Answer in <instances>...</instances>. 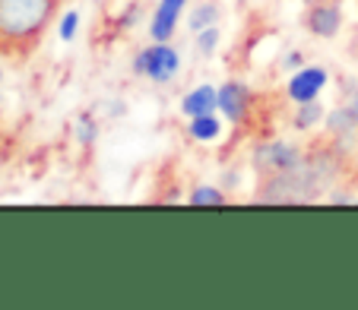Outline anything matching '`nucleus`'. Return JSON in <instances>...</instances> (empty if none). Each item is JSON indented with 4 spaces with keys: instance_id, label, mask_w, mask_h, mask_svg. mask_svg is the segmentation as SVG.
Returning a JSON list of instances; mask_svg holds the SVG:
<instances>
[{
    "instance_id": "f257e3e1",
    "label": "nucleus",
    "mask_w": 358,
    "mask_h": 310,
    "mask_svg": "<svg viewBox=\"0 0 358 310\" xmlns=\"http://www.w3.org/2000/svg\"><path fill=\"white\" fill-rule=\"evenodd\" d=\"M61 0H0V54L26 57L51 26Z\"/></svg>"
},
{
    "instance_id": "f03ea898",
    "label": "nucleus",
    "mask_w": 358,
    "mask_h": 310,
    "mask_svg": "<svg viewBox=\"0 0 358 310\" xmlns=\"http://www.w3.org/2000/svg\"><path fill=\"white\" fill-rule=\"evenodd\" d=\"M178 67H181L178 51L169 47L165 41H156L152 47H146V51L140 54V61H136V70L146 73L149 80H156V82H169L171 76L178 73Z\"/></svg>"
},
{
    "instance_id": "7ed1b4c3",
    "label": "nucleus",
    "mask_w": 358,
    "mask_h": 310,
    "mask_svg": "<svg viewBox=\"0 0 358 310\" xmlns=\"http://www.w3.org/2000/svg\"><path fill=\"white\" fill-rule=\"evenodd\" d=\"M301 165V152L285 142H270V146H260L257 149V168L264 175H279V171H289Z\"/></svg>"
},
{
    "instance_id": "20e7f679",
    "label": "nucleus",
    "mask_w": 358,
    "mask_h": 310,
    "mask_svg": "<svg viewBox=\"0 0 358 310\" xmlns=\"http://www.w3.org/2000/svg\"><path fill=\"white\" fill-rule=\"evenodd\" d=\"M324 82H327V73L320 67H304L301 73L292 76L289 95L298 101V105H301V101H314L317 98V92L324 89Z\"/></svg>"
},
{
    "instance_id": "39448f33",
    "label": "nucleus",
    "mask_w": 358,
    "mask_h": 310,
    "mask_svg": "<svg viewBox=\"0 0 358 310\" xmlns=\"http://www.w3.org/2000/svg\"><path fill=\"white\" fill-rule=\"evenodd\" d=\"M248 101H250V95L241 82H225V86L219 89V108H222V115L229 117L231 124H238L248 115Z\"/></svg>"
},
{
    "instance_id": "423d86ee",
    "label": "nucleus",
    "mask_w": 358,
    "mask_h": 310,
    "mask_svg": "<svg viewBox=\"0 0 358 310\" xmlns=\"http://www.w3.org/2000/svg\"><path fill=\"white\" fill-rule=\"evenodd\" d=\"M184 0H159L156 13H152V38L156 41H169L171 32L178 26V16H181Z\"/></svg>"
},
{
    "instance_id": "0eeeda50",
    "label": "nucleus",
    "mask_w": 358,
    "mask_h": 310,
    "mask_svg": "<svg viewBox=\"0 0 358 310\" xmlns=\"http://www.w3.org/2000/svg\"><path fill=\"white\" fill-rule=\"evenodd\" d=\"M339 20H343V16H339L336 3H320V7H311V13H308V26H311V32L320 35V38L336 35Z\"/></svg>"
},
{
    "instance_id": "6e6552de",
    "label": "nucleus",
    "mask_w": 358,
    "mask_h": 310,
    "mask_svg": "<svg viewBox=\"0 0 358 310\" xmlns=\"http://www.w3.org/2000/svg\"><path fill=\"white\" fill-rule=\"evenodd\" d=\"M213 108H219V92L213 86H200L194 92L184 95L181 101V111L190 117H200V115H213Z\"/></svg>"
},
{
    "instance_id": "1a4fd4ad",
    "label": "nucleus",
    "mask_w": 358,
    "mask_h": 310,
    "mask_svg": "<svg viewBox=\"0 0 358 310\" xmlns=\"http://www.w3.org/2000/svg\"><path fill=\"white\" fill-rule=\"evenodd\" d=\"M190 136H194V140H216L219 136V121L213 115L194 117V124H190Z\"/></svg>"
},
{
    "instance_id": "9d476101",
    "label": "nucleus",
    "mask_w": 358,
    "mask_h": 310,
    "mask_svg": "<svg viewBox=\"0 0 358 310\" xmlns=\"http://www.w3.org/2000/svg\"><path fill=\"white\" fill-rule=\"evenodd\" d=\"M187 202L190 206H222L225 193H219V190H213V187H196L194 193L187 196Z\"/></svg>"
},
{
    "instance_id": "9b49d317",
    "label": "nucleus",
    "mask_w": 358,
    "mask_h": 310,
    "mask_svg": "<svg viewBox=\"0 0 358 310\" xmlns=\"http://www.w3.org/2000/svg\"><path fill=\"white\" fill-rule=\"evenodd\" d=\"M358 127V121H355V115H352L349 108H339V111H333L330 115V130L333 133H349V130H355Z\"/></svg>"
},
{
    "instance_id": "f8f14e48",
    "label": "nucleus",
    "mask_w": 358,
    "mask_h": 310,
    "mask_svg": "<svg viewBox=\"0 0 358 310\" xmlns=\"http://www.w3.org/2000/svg\"><path fill=\"white\" fill-rule=\"evenodd\" d=\"M317 121H320V105L317 101H301V111H298V117H295V127L308 130V127H314Z\"/></svg>"
},
{
    "instance_id": "ddd939ff",
    "label": "nucleus",
    "mask_w": 358,
    "mask_h": 310,
    "mask_svg": "<svg viewBox=\"0 0 358 310\" xmlns=\"http://www.w3.org/2000/svg\"><path fill=\"white\" fill-rule=\"evenodd\" d=\"M213 20H216V7L206 3V7H200L194 16H190V26H194V32H203V29H210Z\"/></svg>"
},
{
    "instance_id": "4468645a",
    "label": "nucleus",
    "mask_w": 358,
    "mask_h": 310,
    "mask_svg": "<svg viewBox=\"0 0 358 310\" xmlns=\"http://www.w3.org/2000/svg\"><path fill=\"white\" fill-rule=\"evenodd\" d=\"M76 26H80V16H76V13H67V16H64V22H61V38H64V41L73 38Z\"/></svg>"
},
{
    "instance_id": "2eb2a0df",
    "label": "nucleus",
    "mask_w": 358,
    "mask_h": 310,
    "mask_svg": "<svg viewBox=\"0 0 358 310\" xmlns=\"http://www.w3.org/2000/svg\"><path fill=\"white\" fill-rule=\"evenodd\" d=\"M216 38H219V35H216V29H203V32H200V47H203V51H213V45H216Z\"/></svg>"
},
{
    "instance_id": "dca6fc26",
    "label": "nucleus",
    "mask_w": 358,
    "mask_h": 310,
    "mask_svg": "<svg viewBox=\"0 0 358 310\" xmlns=\"http://www.w3.org/2000/svg\"><path fill=\"white\" fill-rule=\"evenodd\" d=\"M349 111L355 115V121H358V89H355V95H352V101H349Z\"/></svg>"
}]
</instances>
